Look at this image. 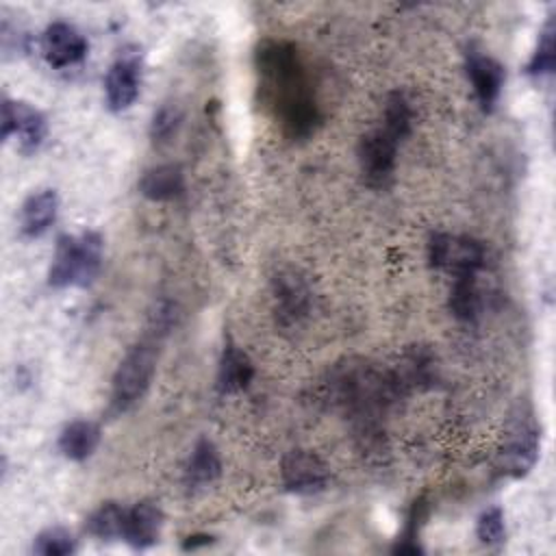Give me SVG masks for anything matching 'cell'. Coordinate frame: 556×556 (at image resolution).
Returning <instances> with one entry per match:
<instances>
[{"instance_id":"6","label":"cell","mask_w":556,"mask_h":556,"mask_svg":"<svg viewBox=\"0 0 556 556\" xmlns=\"http://www.w3.org/2000/svg\"><path fill=\"white\" fill-rule=\"evenodd\" d=\"M11 135H17L20 152L24 154L35 152L48 135V124L43 113L30 106L28 102L4 98L2 117H0V137L7 141Z\"/></svg>"},{"instance_id":"16","label":"cell","mask_w":556,"mask_h":556,"mask_svg":"<svg viewBox=\"0 0 556 556\" xmlns=\"http://www.w3.org/2000/svg\"><path fill=\"white\" fill-rule=\"evenodd\" d=\"M139 191L148 200L154 202H167L185 191V174L178 165L165 163L148 169L139 180Z\"/></svg>"},{"instance_id":"14","label":"cell","mask_w":556,"mask_h":556,"mask_svg":"<svg viewBox=\"0 0 556 556\" xmlns=\"http://www.w3.org/2000/svg\"><path fill=\"white\" fill-rule=\"evenodd\" d=\"M254 378V365L250 356L237 348L232 341H228L222 350L219 365H217V391L222 395L239 393L248 389V384Z\"/></svg>"},{"instance_id":"8","label":"cell","mask_w":556,"mask_h":556,"mask_svg":"<svg viewBox=\"0 0 556 556\" xmlns=\"http://www.w3.org/2000/svg\"><path fill=\"white\" fill-rule=\"evenodd\" d=\"M280 478L287 491L298 495H313L328 486L330 471L317 454L308 450H291L282 456Z\"/></svg>"},{"instance_id":"17","label":"cell","mask_w":556,"mask_h":556,"mask_svg":"<svg viewBox=\"0 0 556 556\" xmlns=\"http://www.w3.org/2000/svg\"><path fill=\"white\" fill-rule=\"evenodd\" d=\"M222 473V460H219V452L213 445V441L208 439H200L193 450L191 456L187 460L185 467V482L189 489H200L206 486L211 482H215Z\"/></svg>"},{"instance_id":"15","label":"cell","mask_w":556,"mask_h":556,"mask_svg":"<svg viewBox=\"0 0 556 556\" xmlns=\"http://www.w3.org/2000/svg\"><path fill=\"white\" fill-rule=\"evenodd\" d=\"M56 211H59V198L54 189H41L30 193L24 200L22 213H20L22 232L30 239L41 237L54 224Z\"/></svg>"},{"instance_id":"11","label":"cell","mask_w":556,"mask_h":556,"mask_svg":"<svg viewBox=\"0 0 556 556\" xmlns=\"http://www.w3.org/2000/svg\"><path fill=\"white\" fill-rule=\"evenodd\" d=\"M41 52L52 67H67L87 54V39L67 22H52L41 35Z\"/></svg>"},{"instance_id":"1","label":"cell","mask_w":556,"mask_h":556,"mask_svg":"<svg viewBox=\"0 0 556 556\" xmlns=\"http://www.w3.org/2000/svg\"><path fill=\"white\" fill-rule=\"evenodd\" d=\"M258 70L265 76V89L280 109L282 126L293 137L308 135L317 113L304 85L298 54L287 43H267L258 50Z\"/></svg>"},{"instance_id":"23","label":"cell","mask_w":556,"mask_h":556,"mask_svg":"<svg viewBox=\"0 0 556 556\" xmlns=\"http://www.w3.org/2000/svg\"><path fill=\"white\" fill-rule=\"evenodd\" d=\"M33 552L39 556H70L76 552V539L65 528H46L35 536Z\"/></svg>"},{"instance_id":"25","label":"cell","mask_w":556,"mask_h":556,"mask_svg":"<svg viewBox=\"0 0 556 556\" xmlns=\"http://www.w3.org/2000/svg\"><path fill=\"white\" fill-rule=\"evenodd\" d=\"M180 119H182V115H180V111H178L176 106H169V104L161 106V109L154 113V117H152L150 137H152L156 143L169 141V139L176 135V130H178V126H180Z\"/></svg>"},{"instance_id":"4","label":"cell","mask_w":556,"mask_h":556,"mask_svg":"<svg viewBox=\"0 0 556 556\" xmlns=\"http://www.w3.org/2000/svg\"><path fill=\"white\" fill-rule=\"evenodd\" d=\"M541 454V428L530 410L517 413L504 434V445L497 454V467L510 478H523L534 467Z\"/></svg>"},{"instance_id":"24","label":"cell","mask_w":556,"mask_h":556,"mask_svg":"<svg viewBox=\"0 0 556 556\" xmlns=\"http://www.w3.org/2000/svg\"><path fill=\"white\" fill-rule=\"evenodd\" d=\"M476 534L482 545L486 547H500L506 541V526H504V513L497 506L486 508L476 523Z\"/></svg>"},{"instance_id":"13","label":"cell","mask_w":556,"mask_h":556,"mask_svg":"<svg viewBox=\"0 0 556 556\" xmlns=\"http://www.w3.org/2000/svg\"><path fill=\"white\" fill-rule=\"evenodd\" d=\"M163 513L154 502H139L126 510L124 541L135 549H146L159 541Z\"/></svg>"},{"instance_id":"19","label":"cell","mask_w":556,"mask_h":556,"mask_svg":"<svg viewBox=\"0 0 556 556\" xmlns=\"http://www.w3.org/2000/svg\"><path fill=\"white\" fill-rule=\"evenodd\" d=\"M482 291L478 285V274L456 276L450 291V311L456 319L473 321L482 311Z\"/></svg>"},{"instance_id":"20","label":"cell","mask_w":556,"mask_h":556,"mask_svg":"<svg viewBox=\"0 0 556 556\" xmlns=\"http://www.w3.org/2000/svg\"><path fill=\"white\" fill-rule=\"evenodd\" d=\"M126 510L117 502H104L100 504L85 523V530L100 539V541H113L124 536V523H126Z\"/></svg>"},{"instance_id":"10","label":"cell","mask_w":556,"mask_h":556,"mask_svg":"<svg viewBox=\"0 0 556 556\" xmlns=\"http://www.w3.org/2000/svg\"><path fill=\"white\" fill-rule=\"evenodd\" d=\"M465 72L471 80L478 104L482 106V111L489 113L500 98L504 85V67L482 50L469 48L465 54Z\"/></svg>"},{"instance_id":"26","label":"cell","mask_w":556,"mask_h":556,"mask_svg":"<svg viewBox=\"0 0 556 556\" xmlns=\"http://www.w3.org/2000/svg\"><path fill=\"white\" fill-rule=\"evenodd\" d=\"M208 543H211L208 534H193V536H187L185 549H195L198 545H208Z\"/></svg>"},{"instance_id":"21","label":"cell","mask_w":556,"mask_h":556,"mask_svg":"<svg viewBox=\"0 0 556 556\" xmlns=\"http://www.w3.org/2000/svg\"><path fill=\"white\" fill-rule=\"evenodd\" d=\"M554 63H556V20L549 17L539 35L536 48L528 61L526 72L530 76H543V74H552L554 72Z\"/></svg>"},{"instance_id":"7","label":"cell","mask_w":556,"mask_h":556,"mask_svg":"<svg viewBox=\"0 0 556 556\" xmlns=\"http://www.w3.org/2000/svg\"><path fill=\"white\" fill-rule=\"evenodd\" d=\"M397 146L400 141L393 139L382 128H376L361 137L356 154H358L363 178L369 187H384L391 180Z\"/></svg>"},{"instance_id":"2","label":"cell","mask_w":556,"mask_h":556,"mask_svg":"<svg viewBox=\"0 0 556 556\" xmlns=\"http://www.w3.org/2000/svg\"><path fill=\"white\" fill-rule=\"evenodd\" d=\"M102 265V237L96 230L80 235H61L48 271V285L54 289L63 287H87L93 282Z\"/></svg>"},{"instance_id":"12","label":"cell","mask_w":556,"mask_h":556,"mask_svg":"<svg viewBox=\"0 0 556 556\" xmlns=\"http://www.w3.org/2000/svg\"><path fill=\"white\" fill-rule=\"evenodd\" d=\"M274 298H276V315L280 324L291 326L298 324L311 306V291L295 271H280L274 280Z\"/></svg>"},{"instance_id":"18","label":"cell","mask_w":556,"mask_h":556,"mask_svg":"<svg viewBox=\"0 0 556 556\" xmlns=\"http://www.w3.org/2000/svg\"><path fill=\"white\" fill-rule=\"evenodd\" d=\"M100 443V428L93 421H70L59 434V450L70 460H85Z\"/></svg>"},{"instance_id":"5","label":"cell","mask_w":556,"mask_h":556,"mask_svg":"<svg viewBox=\"0 0 556 556\" xmlns=\"http://www.w3.org/2000/svg\"><path fill=\"white\" fill-rule=\"evenodd\" d=\"M428 261L430 267L443 269L452 278L478 274L484 265V245L473 237L437 232L428 243Z\"/></svg>"},{"instance_id":"22","label":"cell","mask_w":556,"mask_h":556,"mask_svg":"<svg viewBox=\"0 0 556 556\" xmlns=\"http://www.w3.org/2000/svg\"><path fill=\"white\" fill-rule=\"evenodd\" d=\"M410 124H413V111H410V104L404 98V93H400V91L389 93V98L384 102L382 130L389 132L393 139L402 141L410 132Z\"/></svg>"},{"instance_id":"9","label":"cell","mask_w":556,"mask_h":556,"mask_svg":"<svg viewBox=\"0 0 556 556\" xmlns=\"http://www.w3.org/2000/svg\"><path fill=\"white\" fill-rule=\"evenodd\" d=\"M139 85H141V59L137 50L119 52V56L109 67L106 80H104L106 106L115 113L128 109L139 96Z\"/></svg>"},{"instance_id":"3","label":"cell","mask_w":556,"mask_h":556,"mask_svg":"<svg viewBox=\"0 0 556 556\" xmlns=\"http://www.w3.org/2000/svg\"><path fill=\"white\" fill-rule=\"evenodd\" d=\"M156 369V350L152 343H137L128 350L113 374L109 413L122 415L130 410L148 391Z\"/></svg>"}]
</instances>
